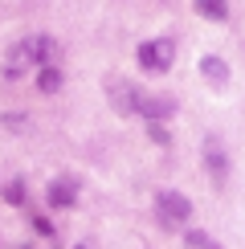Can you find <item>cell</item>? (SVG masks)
<instances>
[{
	"label": "cell",
	"instance_id": "6da1fadb",
	"mask_svg": "<svg viewBox=\"0 0 245 249\" xmlns=\"http://www.w3.org/2000/svg\"><path fill=\"white\" fill-rule=\"evenodd\" d=\"M53 61H57V41H53V37H45V33L25 37V41H17V45L8 49V57H4V78L17 82V78H25L33 66H53Z\"/></svg>",
	"mask_w": 245,
	"mask_h": 249
},
{
	"label": "cell",
	"instance_id": "7a4b0ae2",
	"mask_svg": "<svg viewBox=\"0 0 245 249\" xmlns=\"http://www.w3.org/2000/svg\"><path fill=\"white\" fill-rule=\"evenodd\" d=\"M135 57H139V66L147 70V74H168V70H172V57H176V49H172L168 37H156V41H143Z\"/></svg>",
	"mask_w": 245,
	"mask_h": 249
},
{
	"label": "cell",
	"instance_id": "3957f363",
	"mask_svg": "<svg viewBox=\"0 0 245 249\" xmlns=\"http://www.w3.org/2000/svg\"><path fill=\"white\" fill-rule=\"evenodd\" d=\"M156 213H159V225L163 229H180L184 221L192 216V204H188V196H180V192H159L156 196Z\"/></svg>",
	"mask_w": 245,
	"mask_h": 249
},
{
	"label": "cell",
	"instance_id": "277c9868",
	"mask_svg": "<svg viewBox=\"0 0 245 249\" xmlns=\"http://www.w3.org/2000/svg\"><path fill=\"white\" fill-rule=\"evenodd\" d=\"M204 163H209L212 184L225 188V184H229V155H225V147H221L217 135H209V139H204Z\"/></svg>",
	"mask_w": 245,
	"mask_h": 249
},
{
	"label": "cell",
	"instance_id": "5b68a950",
	"mask_svg": "<svg viewBox=\"0 0 245 249\" xmlns=\"http://www.w3.org/2000/svg\"><path fill=\"white\" fill-rule=\"evenodd\" d=\"M135 115H143L147 123H163V119H172V115H176V102H172V98H151V94H139Z\"/></svg>",
	"mask_w": 245,
	"mask_h": 249
},
{
	"label": "cell",
	"instance_id": "8992f818",
	"mask_svg": "<svg viewBox=\"0 0 245 249\" xmlns=\"http://www.w3.org/2000/svg\"><path fill=\"white\" fill-rule=\"evenodd\" d=\"M74 200H78L74 180H53L49 184V204H53V209H74Z\"/></svg>",
	"mask_w": 245,
	"mask_h": 249
},
{
	"label": "cell",
	"instance_id": "52a82bcc",
	"mask_svg": "<svg viewBox=\"0 0 245 249\" xmlns=\"http://www.w3.org/2000/svg\"><path fill=\"white\" fill-rule=\"evenodd\" d=\"M110 98H115V107L122 115H135V107H139V90L127 86V82H115V86H110Z\"/></svg>",
	"mask_w": 245,
	"mask_h": 249
},
{
	"label": "cell",
	"instance_id": "ba28073f",
	"mask_svg": "<svg viewBox=\"0 0 245 249\" xmlns=\"http://www.w3.org/2000/svg\"><path fill=\"white\" fill-rule=\"evenodd\" d=\"M200 74L209 78L212 86H225V82H229V66H225L221 57H212V53H209V57H200Z\"/></svg>",
	"mask_w": 245,
	"mask_h": 249
},
{
	"label": "cell",
	"instance_id": "9c48e42d",
	"mask_svg": "<svg viewBox=\"0 0 245 249\" xmlns=\"http://www.w3.org/2000/svg\"><path fill=\"white\" fill-rule=\"evenodd\" d=\"M37 90H41V94H53V90H61V70H57V61H53V66H41Z\"/></svg>",
	"mask_w": 245,
	"mask_h": 249
},
{
	"label": "cell",
	"instance_id": "30bf717a",
	"mask_svg": "<svg viewBox=\"0 0 245 249\" xmlns=\"http://www.w3.org/2000/svg\"><path fill=\"white\" fill-rule=\"evenodd\" d=\"M192 4H196V13L209 17V20H225L229 17V4H225V0H192Z\"/></svg>",
	"mask_w": 245,
	"mask_h": 249
},
{
	"label": "cell",
	"instance_id": "8fae6325",
	"mask_svg": "<svg viewBox=\"0 0 245 249\" xmlns=\"http://www.w3.org/2000/svg\"><path fill=\"white\" fill-rule=\"evenodd\" d=\"M184 245H188V249H221L217 241H212V237L209 233H196V229H192L188 237H184Z\"/></svg>",
	"mask_w": 245,
	"mask_h": 249
},
{
	"label": "cell",
	"instance_id": "7c38bea8",
	"mask_svg": "<svg viewBox=\"0 0 245 249\" xmlns=\"http://www.w3.org/2000/svg\"><path fill=\"white\" fill-rule=\"evenodd\" d=\"M4 200H8V204H25V184L13 180V184L4 188Z\"/></svg>",
	"mask_w": 245,
	"mask_h": 249
},
{
	"label": "cell",
	"instance_id": "4fadbf2b",
	"mask_svg": "<svg viewBox=\"0 0 245 249\" xmlns=\"http://www.w3.org/2000/svg\"><path fill=\"white\" fill-rule=\"evenodd\" d=\"M147 135H151V139H156V143H159V147H163V143H172V135H168V131H163V127H159V123H151V127H147Z\"/></svg>",
	"mask_w": 245,
	"mask_h": 249
},
{
	"label": "cell",
	"instance_id": "5bb4252c",
	"mask_svg": "<svg viewBox=\"0 0 245 249\" xmlns=\"http://www.w3.org/2000/svg\"><path fill=\"white\" fill-rule=\"evenodd\" d=\"M33 225H37V233H45V237H53V225H49L45 216H33Z\"/></svg>",
	"mask_w": 245,
	"mask_h": 249
},
{
	"label": "cell",
	"instance_id": "9a60e30c",
	"mask_svg": "<svg viewBox=\"0 0 245 249\" xmlns=\"http://www.w3.org/2000/svg\"><path fill=\"white\" fill-rule=\"evenodd\" d=\"M25 249H29V245H25Z\"/></svg>",
	"mask_w": 245,
	"mask_h": 249
}]
</instances>
